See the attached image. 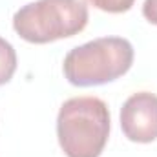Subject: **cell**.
<instances>
[{
	"mask_svg": "<svg viewBox=\"0 0 157 157\" xmlns=\"http://www.w3.org/2000/svg\"><path fill=\"white\" fill-rule=\"evenodd\" d=\"M57 135L68 157H99L110 135V112L99 97L68 99L57 117Z\"/></svg>",
	"mask_w": 157,
	"mask_h": 157,
	"instance_id": "1",
	"label": "cell"
},
{
	"mask_svg": "<svg viewBox=\"0 0 157 157\" xmlns=\"http://www.w3.org/2000/svg\"><path fill=\"white\" fill-rule=\"evenodd\" d=\"M133 62V48L122 37H101L73 48L64 59L70 84L88 88L112 82L124 75Z\"/></svg>",
	"mask_w": 157,
	"mask_h": 157,
	"instance_id": "2",
	"label": "cell"
},
{
	"mask_svg": "<svg viewBox=\"0 0 157 157\" xmlns=\"http://www.w3.org/2000/svg\"><path fill=\"white\" fill-rule=\"evenodd\" d=\"M86 24L88 7L82 0H37L22 6L13 17L15 31L33 44L73 37Z\"/></svg>",
	"mask_w": 157,
	"mask_h": 157,
	"instance_id": "3",
	"label": "cell"
},
{
	"mask_svg": "<svg viewBox=\"0 0 157 157\" xmlns=\"http://www.w3.org/2000/svg\"><path fill=\"white\" fill-rule=\"evenodd\" d=\"M121 128L133 143L157 139V95L139 91L126 99L121 108Z\"/></svg>",
	"mask_w": 157,
	"mask_h": 157,
	"instance_id": "4",
	"label": "cell"
},
{
	"mask_svg": "<svg viewBox=\"0 0 157 157\" xmlns=\"http://www.w3.org/2000/svg\"><path fill=\"white\" fill-rule=\"evenodd\" d=\"M17 70V51L6 39L0 37V86L9 82Z\"/></svg>",
	"mask_w": 157,
	"mask_h": 157,
	"instance_id": "5",
	"label": "cell"
},
{
	"mask_svg": "<svg viewBox=\"0 0 157 157\" xmlns=\"http://www.w3.org/2000/svg\"><path fill=\"white\" fill-rule=\"evenodd\" d=\"M88 2L106 13H124L133 6L135 0H88Z\"/></svg>",
	"mask_w": 157,
	"mask_h": 157,
	"instance_id": "6",
	"label": "cell"
},
{
	"mask_svg": "<svg viewBox=\"0 0 157 157\" xmlns=\"http://www.w3.org/2000/svg\"><path fill=\"white\" fill-rule=\"evenodd\" d=\"M143 15L148 22L157 26V0H144L143 4Z\"/></svg>",
	"mask_w": 157,
	"mask_h": 157,
	"instance_id": "7",
	"label": "cell"
}]
</instances>
